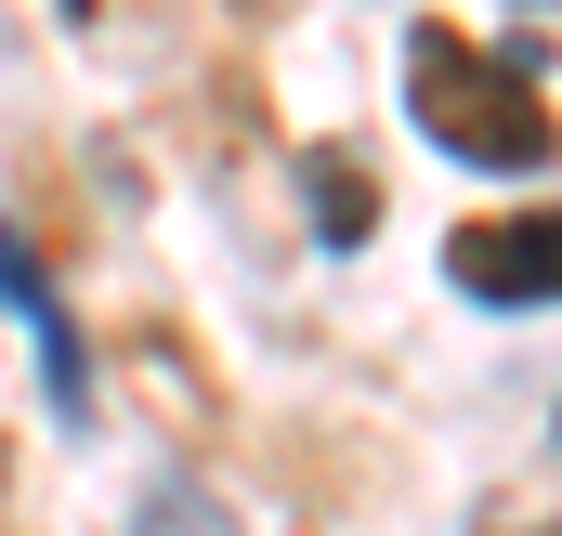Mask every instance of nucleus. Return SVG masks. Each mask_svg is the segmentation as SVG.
Here are the masks:
<instances>
[{
	"label": "nucleus",
	"mask_w": 562,
	"mask_h": 536,
	"mask_svg": "<svg viewBox=\"0 0 562 536\" xmlns=\"http://www.w3.org/2000/svg\"><path fill=\"white\" fill-rule=\"evenodd\" d=\"M406 105H419V132L445 157H471V170H550L562 157V119L550 92H537V53L510 40V53H484V40H458V26H419L406 40Z\"/></svg>",
	"instance_id": "nucleus-1"
},
{
	"label": "nucleus",
	"mask_w": 562,
	"mask_h": 536,
	"mask_svg": "<svg viewBox=\"0 0 562 536\" xmlns=\"http://www.w3.org/2000/svg\"><path fill=\"white\" fill-rule=\"evenodd\" d=\"M445 288L484 314H550L562 301V210H484L445 236Z\"/></svg>",
	"instance_id": "nucleus-2"
},
{
	"label": "nucleus",
	"mask_w": 562,
	"mask_h": 536,
	"mask_svg": "<svg viewBox=\"0 0 562 536\" xmlns=\"http://www.w3.org/2000/svg\"><path fill=\"white\" fill-rule=\"evenodd\" d=\"M301 183H314V236H327V249H367V223H380V183H367V170H340V157H314Z\"/></svg>",
	"instance_id": "nucleus-3"
},
{
	"label": "nucleus",
	"mask_w": 562,
	"mask_h": 536,
	"mask_svg": "<svg viewBox=\"0 0 562 536\" xmlns=\"http://www.w3.org/2000/svg\"><path fill=\"white\" fill-rule=\"evenodd\" d=\"M132 536H236V511H223L210 484H157V498L132 511Z\"/></svg>",
	"instance_id": "nucleus-4"
},
{
	"label": "nucleus",
	"mask_w": 562,
	"mask_h": 536,
	"mask_svg": "<svg viewBox=\"0 0 562 536\" xmlns=\"http://www.w3.org/2000/svg\"><path fill=\"white\" fill-rule=\"evenodd\" d=\"M0 301H53V275H40V249L0 223Z\"/></svg>",
	"instance_id": "nucleus-5"
},
{
	"label": "nucleus",
	"mask_w": 562,
	"mask_h": 536,
	"mask_svg": "<svg viewBox=\"0 0 562 536\" xmlns=\"http://www.w3.org/2000/svg\"><path fill=\"white\" fill-rule=\"evenodd\" d=\"M66 13H92V0H66Z\"/></svg>",
	"instance_id": "nucleus-6"
},
{
	"label": "nucleus",
	"mask_w": 562,
	"mask_h": 536,
	"mask_svg": "<svg viewBox=\"0 0 562 536\" xmlns=\"http://www.w3.org/2000/svg\"><path fill=\"white\" fill-rule=\"evenodd\" d=\"M524 13H537V0H524ZM550 13H562V0H550Z\"/></svg>",
	"instance_id": "nucleus-7"
},
{
	"label": "nucleus",
	"mask_w": 562,
	"mask_h": 536,
	"mask_svg": "<svg viewBox=\"0 0 562 536\" xmlns=\"http://www.w3.org/2000/svg\"><path fill=\"white\" fill-rule=\"evenodd\" d=\"M0 471H13V458H0Z\"/></svg>",
	"instance_id": "nucleus-8"
}]
</instances>
